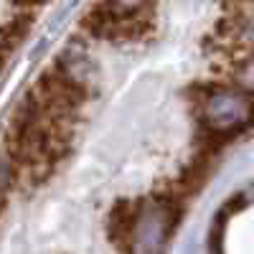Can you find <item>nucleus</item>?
Segmentation results:
<instances>
[{
    "instance_id": "1",
    "label": "nucleus",
    "mask_w": 254,
    "mask_h": 254,
    "mask_svg": "<svg viewBox=\"0 0 254 254\" xmlns=\"http://www.w3.org/2000/svg\"><path fill=\"white\" fill-rule=\"evenodd\" d=\"M176 211L165 198H150L135 206L132 224L127 229L130 254H163L173 231Z\"/></svg>"
},
{
    "instance_id": "2",
    "label": "nucleus",
    "mask_w": 254,
    "mask_h": 254,
    "mask_svg": "<svg viewBox=\"0 0 254 254\" xmlns=\"http://www.w3.org/2000/svg\"><path fill=\"white\" fill-rule=\"evenodd\" d=\"M249 102L244 94L231 92V89H219L211 97H206L203 107H201V117L208 127L214 130H234V127L244 125L249 120Z\"/></svg>"
},
{
    "instance_id": "3",
    "label": "nucleus",
    "mask_w": 254,
    "mask_h": 254,
    "mask_svg": "<svg viewBox=\"0 0 254 254\" xmlns=\"http://www.w3.org/2000/svg\"><path fill=\"white\" fill-rule=\"evenodd\" d=\"M59 76H64L74 87L87 89L89 81L94 79V61L81 46L71 44L59 54Z\"/></svg>"
},
{
    "instance_id": "4",
    "label": "nucleus",
    "mask_w": 254,
    "mask_h": 254,
    "mask_svg": "<svg viewBox=\"0 0 254 254\" xmlns=\"http://www.w3.org/2000/svg\"><path fill=\"white\" fill-rule=\"evenodd\" d=\"M112 3L117 5V10H127V13H132V10H137L145 0H112Z\"/></svg>"
}]
</instances>
